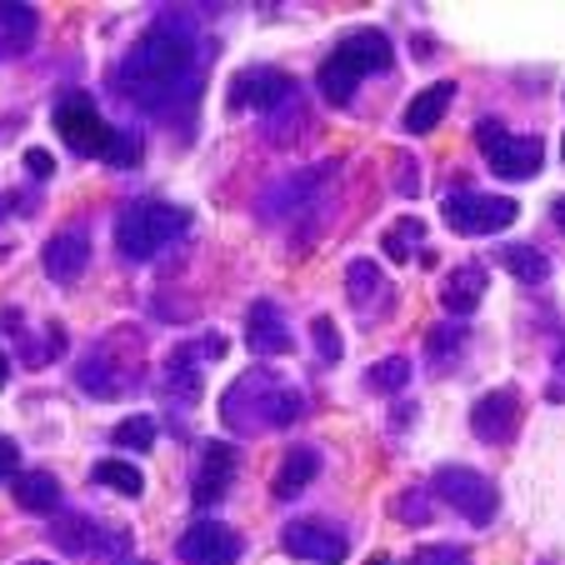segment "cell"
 <instances>
[{"mask_svg": "<svg viewBox=\"0 0 565 565\" xmlns=\"http://www.w3.org/2000/svg\"><path fill=\"white\" fill-rule=\"evenodd\" d=\"M15 505L31 515L61 511V480H55L51 470H25V476L15 480Z\"/></svg>", "mask_w": 565, "mask_h": 565, "instance_id": "obj_24", "label": "cell"}, {"mask_svg": "<svg viewBox=\"0 0 565 565\" xmlns=\"http://www.w3.org/2000/svg\"><path fill=\"white\" fill-rule=\"evenodd\" d=\"M235 466H241V456H235L231 440H205L201 466H195V491H191L195 505H221L235 480Z\"/></svg>", "mask_w": 565, "mask_h": 565, "instance_id": "obj_18", "label": "cell"}, {"mask_svg": "<svg viewBox=\"0 0 565 565\" xmlns=\"http://www.w3.org/2000/svg\"><path fill=\"white\" fill-rule=\"evenodd\" d=\"M225 351V341H181L171 355H166V375H160V391H166V406L175 416L201 406V381H205V361Z\"/></svg>", "mask_w": 565, "mask_h": 565, "instance_id": "obj_6", "label": "cell"}, {"mask_svg": "<svg viewBox=\"0 0 565 565\" xmlns=\"http://www.w3.org/2000/svg\"><path fill=\"white\" fill-rule=\"evenodd\" d=\"M561 156H565V140H561Z\"/></svg>", "mask_w": 565, "mask_h": 565, "instance_id": "obj_42", "label": "cell"}, {"mask_svg": "<svg viewBox=\"0 0 565 565\" xmlns=\"http://www.w3.org/2000/svg\"><path fill=\"white\" fill-rule=\"evenodd\" d=\"M371 565H391V561H385V555H371Z\"/></svg>", "mask_w": 565, "mask_h": 565, "instance_id": "obj_40", "label": "cell"}, {"mask_svg": "<svg viewBox=\"0 0 565 565\" xmlns=\"http://www.w3.org/2000/svg\"><path fill=\"white\" fill-rule=\"evenodd\" d=\"M430 495H440V501L450 505V511H460L470 525H491L495 511H501V495H495V486L480 470L470 466H440L436 480H430Z\"/></svg>", "mask_w": 565, "mask_h": 565, "instance_id": "obj_8", "label": "cell"}, {"mask_svg": "<svg viewBox=\"0 0 565 565\" xmlns=\"http://www.w3.org/2000/svg\"><path fill=\"white\" fill-rule=\"evenodd\" d=\"M51 541L71 555H130V531L100 525V521H90V515H61Z\"/></svg>", "mask_w": 565, "mask_h": 565, "instance_id": "obj_14", "label": "cell"}, {"mask_svg": "<svg viewBox=\"0 0 565 565\" xmlns=\"http://www.w3.org/2000/svg\"><path fill=\"white\" fill-rule=\"evenodd\" d=\"M331 181H335V166H310V171L276 181L266 195H260V221L290 225V221H300V215H320V195H326Z\"/></svg>", "mask_w": 565, "mask_h": 565, "instance_id": "obj_9", "label": "cell"}, {"mask_svg": "<svg viewBox=\"0 0 565 565\" xmlns=\"http://www.w3.org/2000/svg\"><path fill=\"white\" fill-rule=\"evenodd\" d=\"M406 565H470L466 545H420L406 555Z\"/></svg>", "mask_w": 565, "mask_h": 565, "instance_id": "obj_31", "label": "cell"}, {"mask_svg": "<svg viewBox=\"0 0 565 565\" xmlns=\"http://www.w3.org/2000/svg\"><path fill=\"white\" fill-rule=\"evenodd\" d=\"M440 211H446V225L460 235H495L505 231V225H515V215H521V205L511 201V195H480V191H450L440 195Z\"/></svg>", "mask_w": 565, "mask_h": 565, "instance_id": "obj_10", "label": "cell"}, {"mask_svg": "<svg viewBox=\"0 0 565 565\" xmlns=\"http://www.w3.org/2000/svg\"><path fill=\"white\" fill-rule=\"evenodd\" d=\"M205 71H211V45L195 35V25L185 15H160L126 51V61L116 71V86L136 110H146L156 120H171L195 110Z\"/></svg>", "mask_w": 565, "mask_h": 565, "instance_id": "obj_1", "label": "cell"}, {"mask_svg": "<svg viewBox=\"0 0 565 565\" xmlns=\"http://www.w3.org/2000/svg\"><path fill=\"white\" fill-rule=\"evenodd\" d=\"M310 331H316V355L326 365H335L341 361V335H335V320L331 316H316L310 320Z\"/></svg>", "mask_w": 565, "mask_h": 565, "instance_id": "obj_32", "label": "cell"}, {"mask_svg": "<svg viewBox=\"0 0 565 565\" xmlns=\"http://www.w3.org/2000/svg\"><path fill=\"white\" fill-rule=\"evenodd\" d=\"M365 385L381 395H395V391H406L411 385V361L406 355H385V361H375L371 371H365Z\"/></svg>", "mask_w": 565, "mask_h": 565, "instance_id": "obj_29", "label": "cell"}, {"mask_svg": "<svg viewBox=\"0 0 565 565\" xmlns=\"http://www.w3.org/2000/svg\"><path fill=\"white\" fill-rule=\"evenodd\" d=\"M306 416V395L286 385L276 371H246L235 375L221 395V420L235 436H260V430L296 426Z\"/></svg>", "mask_w": 565, "mask_h": 565, "instance_id": "obj_2", "label": "cell"}, {"mask_svg": "<svg viewBox=\"0 0 565 565\" xmlns=\"http://www.w3.org/2000/svg\"><path fill=\"white\" fill-rule=\"evenodd\" d=\"M25 171H31L35 181H51V175H55V156H51V150H41V146H31V150H25Z\"/></svg>", "mask_w": 565, "mask_h": 565, "instance_id": "obj_36", "label": "cell"}, {"mask_svg": "<svg viewBox=\"0 0 565 565\" xmlns=\"http://www.w3.org/2000/svg\"><path fill=\"white\" fill-rule=\"evenodd\" d=\"M395 65V51H391V35L375 31V25H361V31H345L335 41V51L320 61L316 71V90L326 106H351L355 86L365 75H381Z\"/></svg>", "mask_w": 565, "mask_h": 565, "instance_id": "obj_3", "label": "cell"}, {"mask_svg": "<svg viewBox=\"0 0 565 565\" xmlns=\"http://www.w3.org/2000/svg\"><path fill=\"white\" fill-rule=\"evenodd\" d=\"M6 375H11V365H6V355H0V385H6Z\"/></svg>", "mask_w": 565, "mask_h": 565, "instance_id": "obj_39", "label": "cell"}, {"mask_svg": "<svg viewBox=\"0 0 565 565\" xmlns=\"http://www.w3.org/2000/svg\"><path fill=\"white\" fill-rule=\"evenodd\" d=\"M486 290H491L486 266H480V260H466V266L446 270V280H440V306H446L450 316H470V310L486 300Z\"/></svg>", "mask_w": 565, "mask_h": 565, "instance_id": "obj_21", "label": "cell"}, {"mask_svg": "<svg viewBox=\"0 0 565 565\" xmlns=\"http://www.w3.org/2000/svg\"><path fill=\"white\" fill-rule=\"evenodd\" d=\"M110 440H116L120 450H150L156 446V420L150 416H126L116 430H110Z\"/></svg>", "mask_w": 565, "mask_h": 565, "instance_id": "obj_30", "label": "cell"}, {"mask_svg": "<svg viewBox=\"0 0 565 565\" xmlns=\"http://www.w3.org/2000/svg\"><path fill=\"white\" fill-rule=\"evenodd\" d=\"M470 430H476V440H486V446H511L515 430H521V395H515L511 385L486 391L476 406H470Z\"/></svg>", "mask_w": 565, "mask_h": 565, "instance_id": "obj_15", "label": "cell"}, {"mask_svg": "<svg viewBox=\"0 0 565 565\" xmlns=\"http://www.w3.org/2000/svg\"><path fill=\"white\" fill-rule=\"evenodd\" d=\"M345 296H351L361 320H385L395 306V290H391V280L381 276L375 260H351V266H345Z\"/></svg>", "mask_w": 565, "mask_h": 565, "instance_id": "obj_17", "label": "cell"}, {"mask_svg": "<svg viewBox=\"0 0 565 565\" xmlns=\"http://www.w3.org/2000/svg\"><path fill=\"white\" fill-rule=\"evenodd\" d=\"M450 100H456V86H450V81H436V86H426L406 106V120H401V130H406V136H430V130L446 120Z\"/></svg>", "mask_w": 565, "mask_h": 565, "instance_id": "obj_22", "label": "cell"}, {"mask_svg": "<svg viewBox=\"0 0 565 565\" xmlns=\"http://www.w3.org/2000/svg\"><path fill=\"white\" fill-rule=\"evenodd\" d=\"M185 231H191V211H185V205L140 195V201H130L116 221V250H120V260H130V266H146V260H156L160 250H171Z\"/></svg>", "mask_w": 565, "mask_h": 565, "instance_id": "obj_4", "label": "cell"}, {"mask_svg": "<svg viewBox=\"0 0 565 565\" xmlns=\"http://www.w3.org/2000/svg\"><path fill=\"white\" fill-rule=\"evenodd\" d=\"M476 146L486 150V166L501 181H531V175H541L545 146L535 136H511L501 120H476Z\"/></svg>", "mask_w": 565, "mask_h": 565, "instance_id": "obj_7", "label": "cell"}, {"mask_svg": "<svg viewBox=\"0 0 565 565\" xmlns=\"http://www.w3.org/2000/svg\"><path fill=\"white\" fill-rule=\"evenodd\" d=\"M41 31L35 6H0V55H21Z\"/></svg>", "mask_w": 565, "mask_h": 565, "instance_id": "obj_25", "label": "cell"}, {"mask_svg": "<svg viewBox=\"0 0 565 565\" xmlns=\"http://www.w3.org/2000/svg\"><path fill=\"white\" fill-rule=\"evenodd\" d=\"M395 191L401 195H420V175H416V160H406V166H395Z\"/></svg>", "mask_w": 565, "mask_h": 565, "instance_id": "obj_37", "label": "cell"}, {"mask_svg": "<svg viewBox=\"0 0 565 565\" xmlns=\"http://www.w3.org/2000/svg\"><path fill=\"white\" fill-rule=\"evenodd\" d=\"M55 130H61V140L75 150V156H96V160H110V150H116V136L120 130H110L106 120H100L96 100L86 96V90H71V96L55 100Z\"/></svg>", "mask_w": 565, "mask_h": 565, "instance_id": "obj_5", "label": "cell"}, {"mask_svg": "<svg viewBox=\"0 0 565 565\" xmlns=\"http://www.w3.org/2000/svg\"><path fill=\"white\" fill-rule=\"evenodd\" d=\"M420 241H426V221H416V215H401V221H395L391 231L381 235V250L391 260H401V266H406V260L420 250Z\"/></svg>", "mask_w": 565, "mask_h": 565, "instance_id": "obj_27", "label": "cell"}, {"mask_svg": "<svg viewBox=\"0 0 565 565\" xmlns=\"http://www.w3.org/2000/svg\"><path fill=\"white\" fill-rule=\"evenodd\" d=\"M460 341H466V326H436V331H430V341H426V351L440 361V355H456Z\"/></svg>", "mask_w": 565, "mask_h": 565, "instance_id": "obj_33", "label": "cell"}, {"mask_svg": "<svg viewBox=\"0 0 565 565\" xmlns=\"http://www.w3.org/2000/svg\"><path fill=\"white\" fill-rule=\"evenodd\" d=\"M551 215H555V225L565 231V195H555V201H551Z\"/></svg>", "mask_w": 565, "mask_h": 565, "instance_id": "obj_38", "label": "cell"}, {"mask_svg": "<svg viewBox=\"0 0 565 565\" xmlns=\"http://www.w3.org/2000/svg\"><path fill=\"white\" fill-rule=\"evenodd\" d=\"M120 351V331L106 335L100 345H90V355L81 361V371H75V385L86 395H100V401H116V395H126L130 385H136V375H126V355Z\"/></svg>", "mask_w": 565, "mask_h": 565, "instance_id": "obj_12", "label": "cell"}, {"mask_svg": "<svg viewBox=\"0 0 565 565\" xmlns=\"http://www.w3.org/2000/svg\"><path fill=\"white\" fill-rule=\"evenodd\" d=\"M90 476H96V486H110V491L126 495V501H136V495L146 491V476H140L136 466H126V460H100Z\"/></svg>", "mask_w": 565, "mask_h": 565, "instance_id": "obj_28", "label": "cell"}, {"mask_svg": "<svg viewBox=\"0 0 565 565\" xmlns=\"http://www.w3.org/2000/svg\"><path fill=\"white\" fill-rule=\"evenodd\" d=\"M181 561L185 565H235L241 561V551H246V541L231 531V525L221 521H195L191 531L181 535Z\"/></svg>", "mask_w": 565, "mask_h": 565, "instance_id": "obj_16", "label": "cell"}, {"mask_svg": "<svg viewBox=\"0 0 565 565\" xmlns=\"http://www.w3.org/2000/svg\"><path fill=\"white\" fill-rule=\"evenodd\" d=\"M25 470H21V446L11 436H0V486H15Z\"/></svg>", "mask_w": 565, "mask_h": 565, "instance_id": "obj_35", "label": "cell"}, {"mask_svg": "<svg viewBox=\"0 0 565 565\" xmlns=\"http://www.w3.org/2000/svg\"><path fill=\"white\" fill-rule=\"evenodd\" d=\"M316 476H320V456L310 446H296V450H286V460H280L276 480H270V495H276V501H296Z\"/></svg>", "mask_w": 565, "mask_h": 565, "instance_id": "obj_23", "label": "cell"}, {"mask_svg": "<svg viewBox=\"0 0 565 565\" xmlns=\"http://www.w3.org/2000/svg\"><path fill=\"white\" fill-rule=\"evenodd\" d=\"M231 106H250V110H266L270 120L280 110H300V86L290 71H276V65H246V71L231 81Z\"/></svg>", "mask_w": 565, "mask_h": 565, "instance_id": "obj_11", "label": "cell"}, {"mask_svg": "<svg viewBox=\"0 0 565 565\" xmlns=\"http://www.w3.org/2000/svg\"><path fill=\"white\" fill-rule=\"evenodd\" d=\"M430 491H406L401 501H395V515L401 521H411V525H426L430 521V501H426Z\"/></svg>", "mask_w": 565, "mask_h": 565, "instance_id": "obj_34", "label": "cell"}, {"mask_svg": "<svg viewBox=\"0 0 565 565\" xmlns=\"http://www.w3.org/2000/svg\"><path fill=\"white\" fill-rule=\"evenodd\" d=\"M501 266L511 270L521 286H545V280H551V260L535 246H501Z\"/></svg>", "mask_w": 565, "mask_h": 565, "instance_id": "obj_26", "label": "cell"}, {"mask_svg": "<svg viewBox=\"0 0 565 565\" xmlns=\"http://www.w3.org/2000/svg\"><path fill=\"white\" fill-rule=\"evenodd\" d=\"M246 345L256 355H290L296 335L286 331V316L276 310V300H256L246 310Z\"/></svg>", "mask_w": 565, "mask_h": 565, "instance_id": "obj_20", "label": "cell"}, {"mask_svg": "<svg viewBox=\"0 0 565 565\" xmlns=\"http://www.w3.org/2000/svg\"><path fill=\"white\" fill-rule=\"evenodd\" d=\"M21 565H45V561H21Z\"/></svg>", "mask_w": 565, "mask_h": 565, "instance_id": "obj_41", "label": "cell"}, {"mask_svg": "<svg viewBox=\"0 0 565 565\" xmlns=\"http://www.w3.org/2000/svg\"><path fill=\"white\" fill-rule=\"evenodd\" d=\"M41 266H45V276L61 280V286L81 280V276H86V266H90V235L75 231V225L55 231L51 241H45V250H41Z\"/></svg>", "mask_w": 565, "mask_h": 565, "instance_id": "obj_19", "label": "cell"}, {"mask_svg": "<svg viewBox=\"0 0 565 565\" xmlns=\"http://www.w3.org/2000/svg\"><path fill=\"white\" fill-rule=\"evenodd\" d=\"M280 545H286L296 561H316V565H341L351 555V535L331 521H290L280 531Z\"/></svg>", "mask_w": 565, "mask_h": 565, "instance_id": "obj_13", "label": "cell"}]
</instances>
